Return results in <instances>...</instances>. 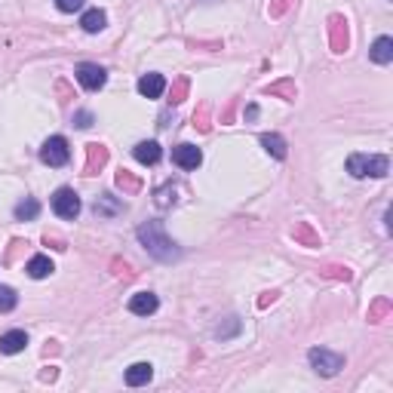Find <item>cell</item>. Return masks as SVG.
<instances>
[{
  "mask_svg": "<svg viewBox=\"0 0 393 393\" xmlns=\"http://www.w3.org/2000/svg\"><path fill=\"white\" fill-rule=\"evenodd\" d=\"M108 80V71L102 65H93V62H83L77 65V83L83 89H89V93H96V89H102Z\"/></svg>",
  "mask_w": 393,
  "mask_h": 393,
  "instance_id": "obj_6",
  "label": "cell"
},
{
  "mask_svg": "<svg viewBox=\"0 0 393 393\" xmlns=\"http://www.w3.org/2000/svg\"><path fill=\"white\" fill-rule=\"evenodd\" d=\"M154 378V366L150 363H132L127 369V384L129 387H141V384H148Z\"/></svg>",
  "mask_w": 393,
  "mask_h": 393,
  "instance_id": "obj_12",
  "label": "cell"
},
{
  "mask_svg": "<svg viewBox=\"0 0 393 393\" xmlns=\"http://www.w3.org/2000/svg\"><path fill=\"white\" fill-rule=\"evenodd\" d=\"M53 212L58 219H77L80 215V197L71 188H58L53 194Z\"/></svg>",
  "mask_w": 393,
  "mask_h": 393,
  "instance_id": "obj_5",
  "label": "cell"
},
{
  "mask_svg": "<svg viewBox=\"0 0 393 393\" xmlns=\"http://www.w3.org/2000/svg\"><path fill=\"white\" fill-rule=\"evenodd\" d=\"M105 25H108L105 10H86L80 19V28L86 31V34H98V31H105Z\"/></svg>",
  "mask_w": 393,
  "mask_h": 393,
  "instance_id": "obj_14",
  "label": "cell"
},
{
  "mask_svg": "<svg viewBox=\"0 0 393 393\" xmlns=\"http://www.w3.org/2000/svg\"><path fill=\"white\" fill-rule=\"evenodd\" d=\"M25 271H28V277H34V280H44L53 273V262H49L46 255H34L28 264H25Z\"/></svg>",
  "mask_w": 393,
  "mask_h": 393,
  "instance_id": "obj_15",
  "label": "cell"
},
{
  "mask_svg": "<svg viewBox=\"0 0 393 393\" xmlns=\"http://www.w3.org/2000/svg\"><path fill=\"white\" fill-rule=\"evenodd\" d=\"M347 172L354 175V179H366V175H372V179H384V175L390 172V163L387 157H369V154H350L347 157Z\"/></svg>",
  "mask_w": 393,
  "mask_h": 393,
  "instance_id": "obj_2",
  "label": "cell"
},
{
  "mask_svg": "<svg viewBox=\"0 0 393 393\" xmlns=\"http://www.w3.org/2000/svg\"><path fill=\"white\" fill-rule=\"evenodd\" d=\"M262 145L267 148V154H273L277 160H286V138L283 136H277V132H264Z\"/></svg>",
  "mask_w": 393,
  "mask_h": 393,
  "instance_id": "obj_16",
  "label": "cell"
},
{
  "mask_svg": "<svg viewBox=\"0 0 393 393\" xmlns=\"http://www.w3.org/2000/svg\"><path fill=\"white\" fill-rule=\"evenodd\" d=\"M157 307H160V301H157L154 292H136L129 298V314H136V316H150Z\"/></svg>",
  "mask_w": 393,
  "mask_h": 393,
  "instance_id": "obj_8",
  "label": "cell"
},
{
  "mask_svg": "<svg viewBox=\"0 0 393 393\" xmlns=\"http://www.w3.org/2000/svg\"><path fill=\"white\" fill-rule=\"evenodd\" d=\"M369 58L375 65H390L393 62V40L390 37H378L369 49Z\"/></svg>",
  "mask_w": 393,
  "mask_h": 393,
  "instance_id": "obj_13",
  "label": "cell"
},
{
  "mask_svg": "<svg viewBox=\"0 0 393 393\" xmlns=\"http://www.w3.org/2000/svg\"><path fill=\"white\" fill-rule=\"evenodd\" d=\"M172 163L179 169H197L203 163V154H200L197 145H179V148H172Z\"/></svg>",
  "mask_w": 393,
  "mask_h": 393,
  "instance_id": "obj_7",
  "label": "cell"
},
{
  "mask_svg": "<svg viewBox=\"0 0 393 393\" xmlns=\"http://www.w3.org/2000/svg\"><path fill=\"white\" fill-rule=\"evenodd\" d=\"M132 154H136V160H138V163L154 166V163H160L163 150H160V145H157V141H138V145L132 148Z\"/></svg>",
  "mask_w": 393,
  "mask_h": 393,
  "instance_id": "obj_10",
  "label": "cell"
},
{
  "mask_svg": "<svg viewBox=\"0 0 393 393\" xmlns=\"http://www.w3.org/2000/svg\"><path fill=\"white\" fill-rule=\"evenodd\" d=\"M37 212H40V203H37V200H31V197L22 200V203L15 206V219H19V221H34Z\"/></svg>",
  "mask_w": 393,
  "mask_h": 393,
  "instance_id": "obj_17",
  "label": "cell"
},
{
  "mask_svg": "<svg viewBox=\"0 0 393 393\" xmlns=\"http://www.w3.org/2000/svg\"><path fill=\"white\" fill-rule=\"evenodd\" d=\"M40 160H44L46 166H65L71 160V148L68 141H65L62 136H53L44 141V148H40Z\"/></svg>",
  "mask_w": 393,
  "mask_h": 393,
  "instance_id": "obj_4",
  "label": "cell"
},
{
  "mask_svg": "<svg viewBox=\"0 0 393 393\" xmlns=\"http://www.w3.org/2000/svg\"><path fill=\"white\" fill-rule=\"evenodd\" d=\"M25 347H28V335L22 329H10L0 335V354H19Z\"/></svg>",
  "mask_w": 393,
  "mask_h": 393,
  "instance_id": "obj_9",
  "label": "cell"
},
{
  "mask_svg": "<svg viewBox=\"0 0 393 393\" xmlns=\"http://www.w3.org/2000/svg\"><path fill=\"white\" fill-rule=\"evenodd\" d=\"M83 4H86V0H56V6L62 13H77V10H83Z\"/></svg>",
  "mask_w": 393,
  "mask_h": 393,
  "instance_id": "obj_20",
  "label": "cell"
},
{
  "mask_svg": "<svg viewBox=\"0 0 393 393\" xmlns=\"http://www.w3.org/2000/svg\"><path fill=\"white\" fill-rule=\"evenodd\" d=\"M15 304H19V295H15V289L0 286V314H10Z\"/></svg>",
  "mask_w": 393,
  "mask_h": 393,
  "instance_id": "obj_18",
  "label": "cell"
},
{
  "mask_svg": "<svg viewBox=\"0 0 393 393\" xmlns=\"http://www.w3.org/2000/svg\"><path fill=\"white\" fill-rule=\"evenodd\" d=\"M120 203H111V194H102L96 200V215H114V212H120Z\"/></svg>",
  "mask_w": 393,
  "mask_h": 393,
  "instance_id": "obj_19",
  "label": "cell"
},
{
  "mask_svg": "<svg viewBox=\"0 0 393 393\" xmlns=\"http://www.w3.org/2000/svg\"><path fill=\"white\" fill-rule=\"evenodd\" d=\"M136 233H138V243L145 246L148 255H154L157 262L169 264V262H179V258H181V249L175 246L169 237H166V231H163L160 221H145Z\"/></svg>",
  "mask_w": 393,
  "mask_h": 393,
  "instance_id": "obj_1",
  "label": "cell"
},
{
  "mask_svg": "<svg viewBox=\"0 0 393 393\" xmlns=\"http://www.w3.org/2000/svg\"><path fill=\"white\" fill-rule=\"evenodd\" d=\"M307 359H311L314 372L323 375V378H332V375H338L341 369H344V356L332 354V350H326V347H314L311 354H307Z\"/></svg>",
  "mask_w": 393,
  "mask_h": 393,
  "instance_id": "obj_3",
  "label": "cell"
},
{
  "mask_svg": "<svg viewBox=\"0 0 393 393\" xmlns=\"http://www.w3.org/2000/svg\"><path fill=\"white\" fill-rule=\"evenodd\" d=\"M74 123H77V127H80V129H86V127H93V114H89V111H80L77 117H74Z\"/></svg>",
  "mask_w": 393,
  "mask_h": 393,
  "instance_id": "obj_21",
  "label": "cell"
},
{
  "mask_svg": "<svg viewBox=\"0 0 393 393\" xmlns=\"http://www.w3.org/2000/svg\"><path fill=\"white\" fill-rule=\"evenodd\" d=\"M163 89H166L163 74H145V77L138 80V93L145 96V98H160Z\"/></svg>",
  "mask_w": 393,
  "mask_h": 393,
  "instance_id": "obj_11",
  "label": "cell"
}]
</instances>
